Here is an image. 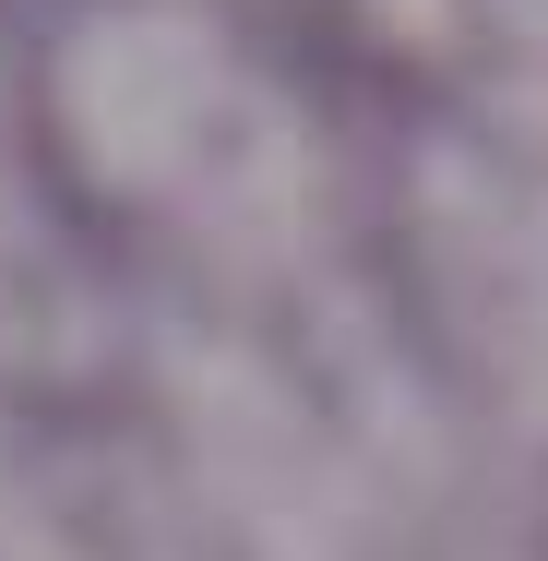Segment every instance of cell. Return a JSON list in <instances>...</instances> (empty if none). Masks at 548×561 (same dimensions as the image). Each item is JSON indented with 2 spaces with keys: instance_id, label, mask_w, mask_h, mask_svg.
<instances>
[{
  "instance_id": "6da1fadb",
  "label": "cell",
  "mask_w": 548,
  "mask_h": 561,
  "mask_svg": "<svg viewBox=\"0 0 548 561\" xmlns=\"http://www.w3.org/2000/svg\"><path fill=\"white\" fill-rule=\"evenodd\" d=\"M203 96H215V60H203L179 24H96L84 60H72V108H84V131H108L96 168H119V180L167 168V156L191 144Z\"/></svg>"
}]
</instances>
